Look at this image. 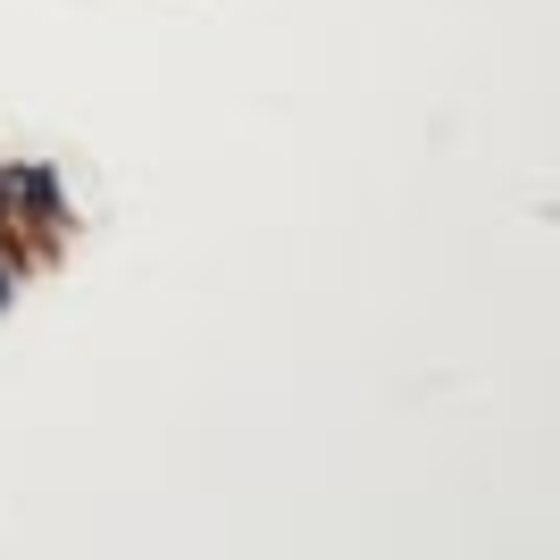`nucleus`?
<instances>
[{"label": "nucleus", "instance_id": "nucleus-1", "mask_svg": "<svg viewBox=\"0 0 560 560\" xmlns=\"http://www.w3.org/2000/svg\"><path fill=\"white\" fill-rule=\"evenodd\" d=\"M18 218L25 226H59L68 218V192H59L50 167H18Z\"/></svg>", "mask_w": 560, "mask_h": 560}, {"label": "nucleus", "instance_id": "nucleus-2", "mask_svg": "<svg viewBox=\"0 0 560 560\" xmlns=\"http://www.w3.org/2000/svg\"><path fill=\"white\" fill-rule=\"evenodd\" d=\"M0 234H18V176L0 167Z\"/></svg>", "mask_w": 560, "mask_h": 560}, {"label": "nucleus", "instance_id": "nucleus-3", "mask_svg": "<svg viewBox=\"0 0 560 560\" xmlns=\"http://www.w3.org/2000/svg\"><path fill=\"white\" fill-rule=\"evenodd\" d=\"M9 293H18V268H0V310H9Z\"/></svg>", "mask_w": 560, "mask_h": 560}]
</instances>
